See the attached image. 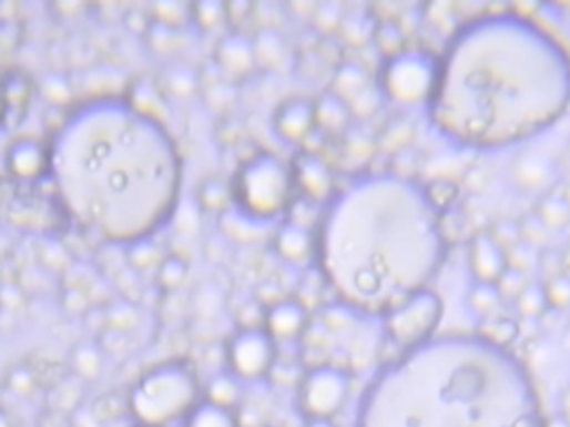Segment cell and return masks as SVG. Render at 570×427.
<instances>
[{
	"label": "cell",
	"instance_id": "ba28073f",
	"mask_svg": "<svg viewBox=\"0 0 570 427\" xmlns=\"http://www.w3.org/2000/svg\"><path fill=\"white\" fill-rule=\"evenodd\" d=\"M435 79L437 65L417 52L395 54L384 70V88L399 103L428 101Z\"/></svg>",
	"mask_w": 570,
	"mask_h": 427
},
{
	"label": "cell",
	"instance_id": "484cf974",
	"mask_svg": "<svg viewBox=\"0 0 570 427\" xmlns=\"http://www.w3.org/2000/svg\"><path fill=\"white\" fill-rule=\"evenodd\" d=\"M159 88L172 96H190L199 88V77L194 70L179 65L165 77V85Z\"/></svg>",
	"mask_w": 570,
	"mask_h": 427
},
{
	"label": "cell",
	"instance_id": "52a82bcc",
	"mask_svg": "<svg viewBox=\"0 0 570 427\" xmlns=\"http://www.w3.org/2000/svg\"><path fill=\"white\" fill-rule=\"evenodd\" d=\"M350 394V374L335 365L308 369L299 383L297 403L308 420H333Z\"/></svg>",
	"mask_w": 570,
	"mask_h": 427
},
{
	"label": "cell",
	"instance_id": "8fae6325",
	"mask_svg": "<svg viewBox=\"0 0 570 427\" xmlns=\"http://www.w3.org/2000/svg\"><path fill=\"white\" fill-rule=\"evenodd\" d=\"M311 323L308 307L297 298H278L265 307L263 329L278 340H295L299 338Z\"/></svg>",
	"mask_w": 570,
	"mask_h": 427
},
{
	"label": "cell",
	"instance_id": "2e32d148",
	"mask_svg": "<svg viewBox=\"0 0 570 427\" xmlns=\"http://www.w3.org/2000/svg\"><path fill=\"white\" fill-rule=\"evenodd\" d=\"M276 254L288 263H304L315 252V234L299 223H285L274 236Z\"/></svg>",
	"mask_w": 570,
	"mask_h": 427
},
{
	"label": "cell",
	"instance_id": "d6a6232c",
	"mask_svg": "<svg viewBox=\"0 0 570 427\" xmlns=\"http://www.w3.org/2000/svg\"><path fill=\"white\" fill-rule=\"evenodd\" d=\"M6 121V99H3V90H0V123Z\"/></svg>",
	"mask_w": 570,
	"mask_h": 427
},
{
	"label": "cell",
	"instance_id": "3957f363",
	"mask_svg": "<svg viewBox=\"0 0 570 427\" xmlns=\"http://www.w3.org/2000/svg\"><path fill=\"white\" fill-rule=\"evenodd\" d=\"M439 212L424 187L373 174L328 203L315 234L319 270L353 312L388 316L428 289L444 261Z\"/></svg>",
	"mask_w": 570,
	"mask_h": 427
},
{
	"label": "cell",
	"instance_id": "e0dca14e",
	"mask_svg": "<svg viewBox=\"0 0 570 427\" xmlns=\"http://www.w3.org/2000/svg\"><path fill=\"white\" fill-rule=\"evenodd\" d=\"M317 110V128L324 130H339L348 123L350 110L346 99L339 92H326L319 101H315Z\"/></svg>",
	"mask_w": 570,
	"mask_h": 427
},
{
	"label": "cell",
	"instance_id": "f1b7e54d",
	"mask_svg": "<svg viewBox=\"0 0 570 427\" xmlns=\"http://www.w3.org/2000/svg\"><path fill=\"white\" fill-rule=\"evenodd\" d=\"M499 254V250H497V245L495 243H490V241H477V245H475V258H477V272L481 274V276H486V278H495L499 272H501V267L499 265H495V263H490V256H497Z\"/></svg>",
	"mask_w": 570,
	"mask_h": 427
},
{
	"label": "cell",
	"instance_id": "9c48e42d",
	"mask_svg": "<svg viewBox=\"0 0 570 427\" xmlns=\"http://www.w3.org/2000/svg\"><path fill=\"white\" fill-rule=\"evenodd\" d=\"M230 374L238 380H258L267 376L276 360V340L263 327H241L225 347Z\"/></svg>",
	"mask_w": 570,
	"mask_h": 427
},
{
	"label": "cell",
	"instance_id": "4316f807",
	"mask_svg": "<svg viewBox=\"0 0 570 427\" xmlns=\"http://www.w3.org/2000/svg\"><path fill=\"white\" fill-rule=\"evenodd\" d=\"M105 321L114 332L132 329L139 323V307H134L132 303H112L105 309Z\"/></svg>",
	"mask_w": 570,
	"mask_h": 427
},
{
	"label": "cell",
	"instance_id": "603a6c76",
	"mask_svg": "<svg viewBox=\"0 0 570 427\" xmlns=\"http://www.w3.org/2000/svg\"><path fill=\"white\" fill-rule=\"evenodd\" d=\"M190 17L199 30L212 32L227 21V6L221 0H201V3L190 6Z\"/></svg>",
	"mask_w": 570,
	"mask_h": 427
},
{
	"label": "cell",
	"instance_id": "1f68e13d",
	"mask_svg": "<svg viewBox=\"0 0 570 427\" xmlns=\"http://www.w3.org/2000/svg\"><path fill=\"white\" fill-rule=\"evenodd\" d=\"M308 427H335L333 420H308Z\"/></svg>",
	"mask_w": 570,
	"mask_h": 427
},
{
	"label": "cell",
	"instance_id": "7a4b0ae2",
	"mask_svg": "<svg viewBox=\"0 0 570 427\" xmlns=\"http://www.w3.org/2000/svg\"><path fill=\"white\" fill-rule=\"evenodd\" d=\"M568 103L563 50L519 17H486L452 39L437 65L428 110L446 139L492 150L543 132Z\"/></svg>",
	"mask_w": 570,
	"mask_h": 427
},
{
	"label": "cell",
	"instance_id": "8992f818",
	"mask_svg": "<svg viewBox=\"0 0 570 427\" xmlns=\"http://www.w3.org/2000/svg\"><path fill=\"white\" fill-rule=\"evenodd\" d=\"M230 185L238 212L254 223L278 218L291 207L297 192L293 163H285L272 152H256L243 161Z\"/></svg>",
	"mask_w": 570,
	"mask_h": 427
},
{
	"label": "cell",
	"instance_id": "f546056e",
	"mask_svg": "<svg viewBox=\"0 0 570 427\" xmlns=\"http://www.w3.org/2000/svg\"><path fill=\"white\" fill-rule=\"evenodd\" d=\"M8 387L14 392V394H32L34 387H37V376L28 369V367H17L12 369V374L8 376Z\"/></svg>",
	"mask_w": 570,
	"mask_h": 427
},
{
	"label": "cell",
	"instance_id": "ac0fdd59",
	"mask_svg": "<svg viewBox=\"0 0 570 427\" xmlns=\"http://www.w3.org/2000/svg\"><path fill=\"white\" fill-rule=\"evenodd\" d=\"M187 427H238V418L234 409L203 400L190 411Z\"/></svg>",
	"mask_w": 570,
	"mask_h": 427
},
{
	"label": "cell",
	"instance_id": "d4e9b609",
	"mask_svg": "<svg viewBox=\"0 0 570 427\" xmlns=\"http://www.w3.org/2000/svg\"><path fill=\"white\" fill-rule=\"evenodd\" d=\"M254 52H256V63L267 68V65H276L281 61V57L285 54V45H283V39L276 32L265 30L254 41Z\"/></svg>",
	"mask_w": 570,
	"mask_h": 427
},
{
	"label": "cell",
	"instance_id": "4dcf8cb0",
	"mask_svg": "<svg viewBox=\"0 0 570 427\" xmlns=\"http://www.w3.org/2000/svg\"><path fill=\"white\" fill-rule=\"evenodd\" d=\"M0 427H14V423L6 409H0Z\"/></svg>",
	"mask_w": 570,
	"mask_h": 427
},
{
	"label": "cell",
	"instance_id": "6da1fadb",
	"mask_svg": "<svg viewBox=\"0 0 570 427\" xmlns=\"http://www.w3.org/2000/svg\"><path fill=\"white\" fill-rule=\"evenodd\" d=\"M50 179L79 227L134 247L172 218L183 161L163 119L125 96H96L70 110L57 130Z\"/></svg>",
	"mask_w": 570,
	"mask_h": 427
},
{
	"label": "cell",
	"instance_id": "44dd1931",
	"mask_svg": "<svg viewBox=\"0 0 570 427\" xmlns=\"http://www.w3.org/2000/svg\"><path fill=\"white\" fill-rule=\"evenodd\" d=\"M196 201L201 205L203 212L210 214H225L230 203L234 201L232 196V185L218 181V179H210L205 183H201L199 192H196Z\"/></svg>",
	"mask_w": 570,
	"mask_h": 427
},
{
	"label": "cell",
	"instance_id": "d6986e66",
	"mask_svg": "<svg viewBox=\"0 0 570 427\" xmlns=\"http://www.w3.org/2000/svg\"><path fill=\"white\" fill-rule=\"evenodd\" d=\"M0 90H3V99H6V121H10V125L14 128L28 108V99H30L28 81L23 77L14 74V77L6 79V83L0 85Z\"/></svg>",
	"mask_w": 570,
	"mask_h": 427
},
{
	"label": "cell",
	"instance_id": "30bf717a",
	"mask_svg": "<svg viewBox=\"0 0 570 427\" xmlns=\"http://www.w3.org/2000/svg\"><path fill=\"white\" fill-rule=\"evenodd\" d=\"M439 316H441V303L437 294H432L430 289H424L410 301H406L404 305H399L395 312H390L386 316V327L397 343L408 345L410 349L432 338Z\"/></svg>",
	"mask_w": 570,
	"mask_h": 427
},
{
	"label": "cell",
	"instance_id": "7402d4cb",
	"mask_svg": "<svg viewBox=\"0 0 570 427\" xmlns=\"http://www.w3.org/2000/svg\"><path fill=\"white\" fill-rule=\"evenodd\" d=\"M214 405L234 409L241 400V387H238V378L234 374H216L210 378L207 383V398Z\"/></svg>",
	"mask_w": 570,
	"mask_h": 427
},
{
	"label": "cell",
	"instance_id": "cb8c5ba5",
	"mask_svg": "<svg viewBox=\"0 0 570 427\" xmlns=\"http://www.w3.org/2000/svg\"><path fill=\"white\" fill-rule=\"evenodd\" d=\"M190 274V263L179 254H167L161 258L156 270V281L163 289H179Z\"/></svg>",
	"mask_w": 570,
	"mask_h": 427
},
{
	"label": "cell",
	"instance_id": "7c38bea8",
	"mask_svg": "<svg viewBox=\"0 0 570 427\" xmlns=\"http://www.w3.org/2000/svg\"><path fill=\"white\" fill-rule=\"evenodd\" d=\"M272 123H274V132L285 143L304 141L317 128L315 101L304 99V96H295V99L283 101L276 108Z\"/></svg>",
	"mask_w": 570,
	"mask_h": 427
},
{
	"label": "cell",
	"instance_id": "277c9868",
	"mask_svg": "<svg viewBox=\"0 0 570 427\" xmlns=\"http://www.w3.org/2000/svg\"><path fill=\"white\" fill-rule=\"evenodd\" d=\"M357 427H543V416L530 376L499 343L446 336L373 378Z\"/></svg>",
	"mask_w": 570,
	"mask_h": 427
},
{
	"label": "cell",
	"instance_id": "4fadbf2b",
	"mask_svg": "<svg viewBox=\"0 0 570 427\" xmlns=\"http://www.w3.org/2000/svg\"><path fill=\"white\" fill-rule=\"evenodd\" d=\"M214 61H216V68L221 70V74L232 77V79H245L258 68L254 41L238 32L227 34L218 41V45L214 50Z\"/></svg>",
	"mask_w": 570,
	"mask_h": 427
},
{
	"label": "cell",
	"instance_id": "83f0119b",
	"mask_svg": "<svg viewBox=\"0 0 570 427\" xmlns=\"http://www.w3.org/2000/svg\"><path fill=\"white\" fill-rule=\"evenodd\" d=\"M152 21L161 23V26H167V28H179L181 23H185V19L190 17V8L187 6H181V3H161V6H154L152 8Z\"/></svg>",
	"mask_w": 570,
	"mask_h": 427
},
{
	"label": "cell",
	"instance_id": "ffe728a7",
	"mask_svg": "<svg viewBox=\"0 0 570 427\" xmlns=\"http://www.w3.org/2000/svg\"><path fill=\"white\" fill-rule=\"evenodd\" d=\"M72 369L83 380H96L103 374V349L99 343H81L72 352Z\"/></svg>",
	"mask_w": 570,
	"mask_h": 427
},
{
	"label": "cell",
	"instance_id": "5b68a950",
	"mask_svg": "<svg viewBox=\"0 0 570 427\" xmlns=\"http://www.w3.org/2000/svg\"><path fill=\"white\" fill-rule=\"evenodd\" d=\"M199 374L185 358H172L147 369L128 394V409L139 427H167L187 418L199 405Z\"/></svg>",
	"mask_w": 570,
	"mask_h": 427
},
{
	"label": "cell",
	"instance_id": "5bb4252c",
	"mask_svg": "<svg viewBox=\"0 0 570 427\" xmlns=\"http://www.w3.org/2000/svg\"><path fill=\"white\" fill-rule=\"evenodd\" d=\"M6 159L10 174L19 181H39L50 174V148L34 139L14 141Z\"/></svg>",
	"mask_w": 570,
	"mask_h": 427
},
{
	"label": "cell",
	"instance_id": "9a60e30c",
	"mask_svg": "<svg viewBox=\"0 0 570 427\" xmlns=\"http://www.w3.org/2000/svg\"><path fill=\"white\" fill-rule=\"evenodd\" d=\"M295 172V183L297 190H302L311 199H326L330 192V170L322 159L315 154H299L297 161L293 163Z\"/></svg>",
	"mask_w": 570,
	"mask_h": 427
}]
</instances>
